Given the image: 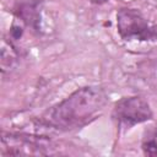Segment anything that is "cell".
<instances>
[{
  "label": "cell",
  "mask_w": 157,
  "mask_h": 157,
  "mask_svg": "<svg viewBox=\"0 0 157 157\" xmlns=\"http://www.w3.org/2000/svg\"><path fill=\"white\" fill-rule=\"evenodd\" d=\"M42 146L38 141L21 135H7L1 139V156H25L43 155Z\"/></svg>",
  "instance_id": "obj_4"
},
{
  "label": "cell",
  "mask_w": 157,
  "mask_h": 157,
  "mask_svg": "<svg viewBox=\"0 0 157 157\" xmlns=\"http://www.w3.org/2000/svg\"><path fill=\"white\" fill-rule=\"evenodd\" d=\"M92 2H96V4H102V2H105L107 0H91Z\"/></svg>",
  "instance_id": "obj_6"
},
{
  "label": "cell",
  "mask_w": 157,
  "mask_h": 157,
  "mask_svg": "<svg viewBox=\"0 0 157 157\" xmlns=\"http://www.w3.org/2000/svg\"><path fill=\"white\" fill-rule=\"evenodd\" d=\"M105 102L107 96L102 88L82 87L49 108L42 115V123L58 130L81 128L102 112Z\"/></svg>",
  "instance_id": "obj_1"
},
{
  "label": "cell",
  "mask_w": 157,
  "mask_h": 157,
  "mask_svg": "<svg viewBox=\"0 0 157 157\" xmlns=\"http://www.w3.org/2000/svg\"><path fill=\"white\" fill-rule=\"evenodd\" d=\"M113 117L119 124L130 128L150 120L152 118V110L142 97H124L115 103Z\"/></svg>",
  "instance_id": "obj_3"
},
{
  "label": "cell",
  "mask_w": 157,
  "mask_h": 157,
  "mask_svg": "<svg viewBox=\"0 0 157 157\" xmlns=\"http://www.w3.org/2000/svg\"><path fill=\"white\" fill-rule=\"evenodd\" d=\"M118 33L128 42H150L157 38V28L135 9H120L117 13Z\"/></svg>",
  "instance_id": "obj_2"
},
{
  "label": "cell",
  "mask_w": 157,
  "mask_h": 157,
  "mask_svg": "<svg viewBox=\"0 0 157 157\" xmlns=\"http://www.w3.org/2000/svg\"><path fill=\"white\" fill-rule=\"evenodd\" d=\"M142 151L146 156L157 157V129L147 131L142 140Z\"/></svg>",
  "instance_id": "obj_5"
}]
</instances>
